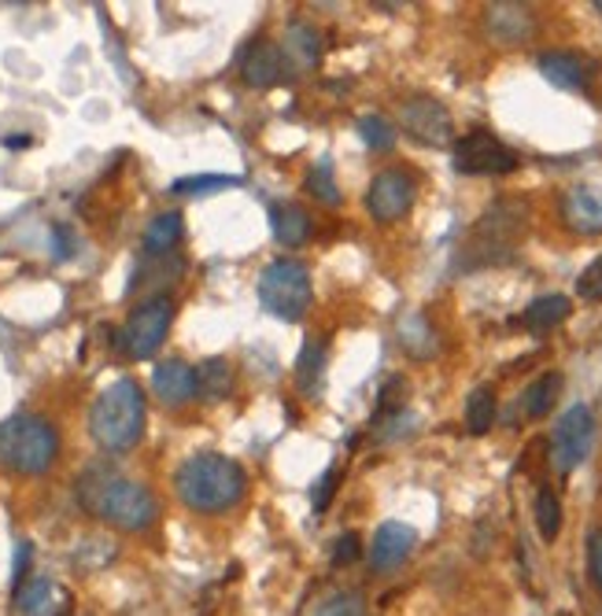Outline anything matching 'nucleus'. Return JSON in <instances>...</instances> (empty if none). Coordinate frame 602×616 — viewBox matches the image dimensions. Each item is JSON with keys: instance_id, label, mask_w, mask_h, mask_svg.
I'll use <instances>...</instances> for the list:
<instances>
[{"instance_id": "20", "label": "nucleus", "mask_w": 602, "mask_h": 616, "mask_svg": "<svg viewBox=\"0 0 602 616\" xmlns=\"http://www.w3.org/2000/svg\"><path fill=\"white\" fill-rule=\"evenodd\" d=\"M270 229L284 248H300L311 237V215L300 203H273L270 207Z\"/></svg>"}, {"instance_id": "29", "label": "nucleus", "mask_w": 602, "mask_h": 616, "mask_svg": "<svg viewBox=\"0 0 602 616\" xmlns=\"http://www.w3.org/2000/svg\"><path fill=\"white\" fill-rule=\"evenodd\" d=\"M196 384H200L204 399H226L229 391V362L226 358H207L200 369H196Z\"/></svg>"}, {"instance_id": "9", "label": "nucleus", "mask_w": 602, "mask_h": 616, "mask_svg": "<svg viewBox=\"0 0 602 616\" xmlns=\"http://www.w3.org/2000/svg\"><path fill=\"white\" fill-rule=\"evenodd\" d=\"M521 167V156L491 129H469L455 140V170L458 174H510Z\"/></svg>"}, {"instance_id": "18", "label": "nucleus", "mask_w": 602, "mask_h": 616, "mask_svg": "<svg viewBox=\"0 0 602 616\" xmlns=\"http://www.w3.org/2000/svg\"><path fill=\"white\" fill-rule=\"evenodd\" d=\"M485 23H488V34L502 41V45H521V41L532 38L536 15L529 4H488Z\"/></svg>"}, {"instance_id": "41", "label": "nucleus", "mask_w": 602, "mask_h": 616, "mask_svg": "<svg viewBox=\"0 0 602 616\" xmlns=\"http://www.w3.org/2000/svg\"><path fill=\"white\" fill-rule=\"evenodd\" d=\"M558 616H573V613H558Z\"/></svg>"}, {"instance_id": "37", "label": "nucleus", "mask_w": 602, "mask_h": 616, "mask_svg": "<svg viewBox=\"0 0 602 616\" xmlns=\"http://www.w3.org/2000/svg\"><path fill=\"white\" fill-rule=\"evenodd\" d=\"M30 557H34V546H30L27 539H19V546H15V561H12V587H19V583H27Z\"/></svg>"}, {"instance_id": "38", "label": "nucleus", "mask_w": 602, "mask_h": 616, "mask_svg": "<svg viewBox=\"0 0 602 616\" xmlns=\"http://www.w3.org/2000/svg\"><path fill=\"white\" fill-rule=\"evenodd\" d=\"M52 237H56V259H68L71 255V233L63 226H56V233Z\"/></svg>"}, {"instance_id": "7", "label": "nucleus", "mask_w": 602, "mask_h": 616, "mask_svg": "<svg viewBox=\"0 0 602 616\" xmlns=\"http://www.w3.org/2000/svg\"><path fill=\"white\" fill-rule=\"evenodd\" d=\"M591 443H595V414L584 403L569 406L551 432V466L562 477H569L577 466H584V458L591 455Z\"/></svg>"}, {"instance_id": "24", "label": "nucleus", "mask_w": 602, "mask_h": 616, "mask_svg": "<svg viewBox=\"0 0 602 616\" xmlns=\"http://www.w3.org/2000/svg\"><path fill=\"white\" fill-rule=\"evenodd\" d=\"M496 414H499L496 388L480 384V388L469 391V399H466V428H469V432H474V436L491 432V425H496Z\"/></svg>"}, {"instance_id": "28", "label": "nucleus", "mask_w": 602, "mask_h": 616, "mask_svg": "<svg viewBox=\"0 0 602 616\" xmlns=\"http://www.w3.org/2000/svg\"><path fill=\"white\" fill-rule=\"evenodd\" d=\"M536 528H540L543 543H554L558 532H562V499L551 488H540L536 494Z\"/></svg>"}, {"instance_id": "30", "label": "nucleus", "mask_w": 602, "mask_h": 616, "mask_svg": "<svg viewBox=\"0 0 602 616\" xmlns=\"http://www.w3.org/2000/svg\"><path fill=\"white\" fill-rule=\"evenodd\" d=\"M308 192L314 196V200H322V203H330V207L341 203V189H336L333 159H330V156L314 163V170L308 174Z\"/></svg>"}, {"instance_id": "35", "label": "nucleus", "mask_w": 602, "mask_h": 616, "mask_svg": "<svg viewBox=\"0 0 602 616\" xmlns=\"http://www.w3.org/2000/svg\"><path fill=\"white\" fill-rule=\"evenodd\" d=\"M359 554H363V539H359L355 532H344L341 539L333 543V565H352V561H359Z\"/></svg>"}, {"instance_id": "22", "label": "nucleus", "mask_w": 602, "mask_h": 616, "mask_svg": "<svg viewBox=\"0 0 602 616\" xmlns=\"http://www.w3.org/2000/svg\"><path fill=\"white\" fill-rule=\"evenodd\" d=\"M569 311H573V303H569V295H540V300H532L525 306L521 314V325L529 328V333H551L554 325H562Z\"/></svg>"}, {"instance_id": "6", "label": "nucleus", "mask_w": 602, "mask_h": 616, "mask_svg": "<svg viewBox=\"0 0 602 616\" xmlns=\"http://www.w3.org/2000/svg\"><path fill=\"white\" fill-rule=\"evenodd\" d=\"M311 270L300 259H273L259 278V303L281 322H300L311 306Z\"/></svg>"}, {"instance_id": "23", "label": "nucleus", "mask_w": 602, "mask_h": 616, "mask_svg": "<svg viewBox=\"0 0 602 616\" xmlns=\"http://www.w3.org/2000/svg\"><path fill=\"white\" fill-rule=\"evenodd\" d=\"M562 373H543V377H536L529 388H525L521 395V410L525 417H532V421H540V417H547L554 410L558 395H562Z\"/></svg>"}, {"instance_id": "14", "label": "nucleus", "mask_w": 602, "mask_h": 616, "mask_svg": "<svg viewBox=\"0 0 602 616\" xmlns=\"http://www.w3.org/2000/svg\"><path fill=\"white\" fill-rule=\"evenodd\" d=\"M152 391H156V399L163 406H185L196 399V391H200V384H196V369L189 362L181 358H167L159 362L156 369H152Z\"/></svg>"}, {"instance_id": "11", "label": "nucleus", "mask_w": 602, "mask_h": 616, "mask_svg": "<svg viewBox=\"0 0 602 616\" xmlns=\"http://www.w3.org/2000/svg\"><path fill=\"white\" fill-rule=\"evenodd\" d=\"M414 192H418V185L403 167H388L374 174V181H370L366 189V211L374 222H399V218L411 215L414 207Z\"/></svg>"}, {"instance_id": "31", "label": "nucleus", "mask_w": 602, "mask_h": 616, "mask_svg": "<svg viewBox=\"0 0 602 616\" xmlns=\"http://www.w3.org/2000/svg\"><path fill=\"white\" fill-rule=\"evenodd\" d=\"M359 137H363L374 152H392V145H396V129H392V123L385 115H363L359 118Z\"/></svg>"}, {"instance_id": "16", "label": "nucleus", "mask_w": 602, "mask_h": 616, "mask_svg": "<svg viewBox=\"0 0 602 616\" xmlns=\"http://www.w3.org/2000/svg\"><path fill=\"white\" fill-rule=\"evenodd\" d=\"M284 71H289V60H284L278 41H256L240 56V74H245L251 90H270V85L284 79Z\"/></svg>"}, {"instance_id": "10", "label": "nucleus", "mask_w": 602, "mask_h": 616, "mask_svg": "<svg viewBox=\"0 0 602 616\" xmlns=\"http://www.w3.org/2000/svg\"><path fill=\"white\" fill-rule=\"evenodd\" d=\"M536 67L554 90L562 93H580V96H595V79H602V67L584 52L573 49H551L536 60Z\"/></svg>"}, {"instance_id": "39", "label": "nucleus", "mask_w": 602, "mask_h": 616, "mask_svg": "<svg viewBox=\"0 0 602 616\" xmlns=\"http://www.w3.org/2000/svg\"><path fill=\"white\" fill-rule=\"evenodd\" d=\"M4 145H8V148H27V145H30V137H8Z\"/></svg>"}, {"instance_id": "15", "label": "nucleus", "mask_w": 602, "mask_h": 616, "mask_svg": "<svg viewBox=\"0 0 602 616\" xmlns=\"http://www.w3.org/2000/svg\"><path fill=\"white\" fill-rule=\"evenodd\" d=\"M71 594L49 576H34L15 587V616H68Z\"/></svg>"}, {"instance_id": "32", "label": "nucleus", "mask_w": 602, "mask_h": 616, "mask_svg": "<svg viewBox=\"0 0 602 616\" xmlns=\"http://www.w3.org/2000/svg\"><path fill=\"white\" fill-rule=\"evenodd\" d=\"M577 295L584 303H602V255L584 267V273L577 278Z\"/></svg>"}, {"instance_id": "33", "label": "nucleus", "mask_w": 602, "mask_h": 616, "mask_svg": "<svg viewBox=\"0 0 602 616\" xmlns=\"http://www.w3.org/2000/svg\"><path fill=\"white\" fill-rule=\"evenodd\" d=\"M336 480H341V472L336 469H325L319 483H314V491H311V505H314V516H322L325 510H330V502H333V494H336Z\"/></svg>"}, {"instance_id": "26", "label": "nucleus", "mask_w": 602, "mask_h": 616, "mask_svg": "<svg viewBox=\"0 0 602 616\" xmlns=\"http://www.w3.org/2000/svg\"><path fill=\"white\" fill-rule=\"evenodd\" d=\"M399 344L407 355L414 358H429L433 351H436V333H433V325L425 322V314H407L399 322Z\"/></svg>"}, {"instance_id": "12", "label": "nucleus", "mask_w": 602, "mask_h": 616, "mask_svg": "<svg viewBox=\"0 0 602 616\" xmlns=\"http://www.w3.org/2000/svg\"><path fill=\"white\" fill-rule=\"evenodd\" d=\"M399 126L407 129V137H414L418 145H429V148L452 145V137H455L452 112H447L440 101H433V96H411V101H403Z\"/></svg>"}, {"instance_id": "3", "label": "nucleus", "mask_w": 602, "mask_h": 616, "mask_svg": "<svg viewBox=\"0 0 602 616\" xmlns=\"http://www.w3.org/2000/svg\"><path fill=\"white\" fill-rule=\"evenodd\" d=\"M145 391L137 380L123 377L107 384L90 410V432L96 447H104L107 455H126L145 436Z\"/></svg>"}, {"instance_id": "13", "label": "nucleus", "mask_w": 602, "mask_h": 616, "mask_svg": "<svg viewBox=\"0 0 602 616\" xmlns=\"http://www.w3.org/2000/svg\"><path fill=\"white\" fill-rule=\"evenodd\" d=\"M418 546V532L403 521H385L374 532V543H370V568L374 572H392L399 568L403 561L414 554Z\"/></svg>"}, {"instance_id": "34", "label": "nucleus", "mask_w": 602, "mask_h": 616, "mask_svg": "<svg viewBox=\"0 0 602 616\" xmlns=\"http://www.w3.org/2000/svg\"><path fill=\"white\" fill-rule=\"evenodd\" d=\"M314 616H363V598H359V594H336V598L325 602Z\"/></svg>"}, {"instance_id": "8", "label": "nucleus", "mask_w": 602, "mask_h": 616, "mask_svg": "<svg viewBox=\"0 0 602 616\" xmlns=\"http://www.w3.org/2000/svg\"><path fill=\"white\" fill-rule=\"evenodd\" d=\"M174 322V300L170 295H152L141 303L123 325V351L129 358H152L163 347Z\"/></svg>"}, {"instance_id": "42", "label": "nucleus", "mask_w": 602, "mask_h": 616, "mask_svg": "<svg viewBox=\"0 0 602 616\" xmlns=\"http://www.w3.org/2000/svg\"><path fill=\"white\" fill-rule=\"evenodd\" d=\"M68 616H71V613H68Z\"/></svg>"}, {"instance_id": "27", "label": "nucleus", "mask_w": 602, "mask_h": 616, "mask_svg": "<svg viewBox=\"0 0 602 616\" xmlns=\"http://www.w3.org/2000/svg\"><path fill=\"white\" fill-rule=\"evenodd\" d=\"M245 178L240 174H189V178H178L170 185V192L178 196H211L222 189H240Z\"/></svg>"}, {"instance_id": "19", "label": "nucleus", "mask_w": 602, "mask_h": 616, "mask_svg": "<svg viewBox=\"0 0 602 616\" xmlns=\"http://www.w3.org/2000/svg\"><path fill=\"white\" fill-rule=\"evenodd\" d=\"M278 45L284 52V60H289V67H295V71L319 67V60H322V34L311 23H292L289 30H284V38L278 41Z\"/></svg>"}, {"instance_id": "40", "label": "nucleus", "mask_w": 602, "mask_h": 616, "mask_svg": "<svg viewBox=\"0 0 602 616\" xmlns=\"http://www.w3.org/2000/svg\"><path fill=\"white\" fill-rule=\"evenodd\" d=\"M595 12H602V0H595Z\"/></svg>"}, {"instance_id": "2", "label": "nucleus", "mask_w": 602, "mask_h": 616, "mask_svg": "<svg viewBox=\"0 0 602 616\" xmlns=\"http://www.w3.org/2000/svg\"><path fill=\"white\" fill-rule=\"evenodd\" d=\"M174 491L193 513H226L248 494V472L226 455H193L174 472Z\"/></svg>"}, {"instance_id": "36", "label": "nucleus", "mask_w": 602, "mask_h": 616, "mask_svg": "<svg viewBox=\"0 0 602 616\" xmlns=\"http://www.w3.org/2000/svg\"><path fill=\"white\" fill-rule=\"evenodd\" d=\"M588 572L595 580V587L602 591V528H595L588 539Z\"/></svg>"}, {"instance_id": "4", "label": "nucleus", "mask_w": 602, "mask_h": 616, "mask_svg": "<svg viewBox=\"0 0 602 616\" xmlns=\"http://www.w3.org/2000/svg\"><path fill=\"white\" fill-rule=\"evenodd\" d=\"M60 458V432L38 414H15L0 421V469L15 477H41Z\"/></svg>"}, {"instance_id": "1", "label": "nucleus", "mask_w": 602, "mask_h": 616, "mask_svg": "<svg viewBox=\"0 0 602 616\" xmlns=\"http://www.w3.org/2000/svg\"><path fill=\"white\" fill-rule=\"evenodd\" d=\"M79 502L96 521L118 532H148L159 516V502L145 483L118 477L112 469H90L79 480Z\"/></svg>"}, {"instance_id": "17", "label": "nucleus", "mask_w": 602, "mask_h": 616, "mask_svg": "<svg viewBox=\"0 0 602 616\" xmlns=\"http://www.w3.org/2000/svg\"><path fill=\"white\" fill-rule=\"evenodd\" d=\"M565 226L580 237H599L602 233V189L595 185H573L562 200Z\"/></svg>"}, {"instance_id": "5", "label": "nucleus", "mask_w": 602, "mask_h": 616, "mask_svg": "<svg viewBox=\"0 0 602 616\" xmlns=\"http://www.w3.org/2000/svg\"><path fill=\"white\" fill-rule=\"evenodd\" d=\"M525 237V203L521 200H499L491 203L480 222L469 229V240L463 248L466 267H496L507 262L518 251Z\"/></svg>"}, {"instance_id": "25", "label": "nucleus", "mask_w": 602, "mask_h": 616, "mask_svg": "<svg viewBox=\"0 0 602 616\" xmlns=\"http://www.w3.org/2000/svg\"><path fill=\"white\" fill-rule=\"evenodd\" d=\"M178 240H181V215L178 211L156 215L145 229V251L148 255H170Z\"/></svg>"}, {"instance_id": "21", "label": "nucleus", "mask_w": 602, "mask_h": 616, "mask_svg": "<svg viewBox=\"0 0 602 616\" xmlns=\"http://www.w3.org/2000/svg\"><path fill=\"white\" fill-rule=\"evenodd\" d=\"M322 380H325V344L322 340H308L300 358H295V388H300V395H308V399H319Z\"/></svg>"}]
</instances>
